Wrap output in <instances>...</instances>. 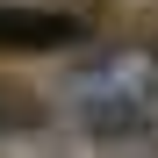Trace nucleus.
<instances>
[{
  "instance_id": "f03ea898",
  "label": "nucleus",
  "mask_w": 158,
  "mask_h": 158,
  "mask_svg": "<svg viewBox=\"0 0 158 158\" xmlns=\"http://www.w3.org/2000/svg\"><path fill=\"white\" fill-rule=\"evenodd\" d=\"M86 137L101 158H158V115L137 101H108L86 115Z\"/></svg>"
},
{
  "instance_id": "7ed1b4c3",
  "label": "nucleus",
  "mask_w": 158,
  "mask_h": 158,
  "mask_svg": "<svg viewBox=\"0 0 158 158\" xmlns=\"http://www.w3.org/2000/svg\"><path fill=\"white\" fill-rule=\"evenodd\" d=\"M0 129H43V101L29 86H7L0 79Z\"/></svg>"
},
{
  "instance_id": "f257e3e1",
  "label": "nucleus",
  "mask_w": 158,
  "mask_h": 158,
  "mask_svg": "<svg viewBox=\"0 0 158 158\" xmlns=\"http://www.w3.org/2000/svg\"><path fill=\"white\" fill-rule=\"evenodd\" d=\"M86 22L65 7H29V0H0V50H72Z\"/></svg>"
}]
</instances>
